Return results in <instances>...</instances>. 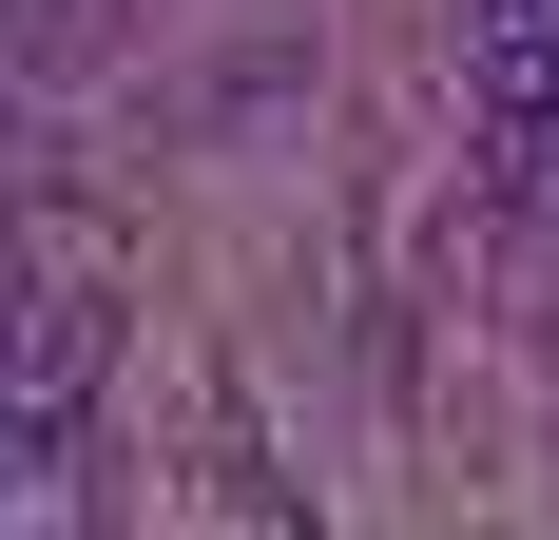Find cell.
<instances>
[{"label": "cell", "mask_w": 559, "mask_h": 540, "mask_svg": "<svg viewBox=\"0 0 559 540\" xmlns=\"http://www.w3.org/2000/svg\"><path fill=\"white\" fill-rule=\"evenodd\" d=\"M483 136L559 174V0H483Z\"/></svg>", "instance_id": "obj_1"}, {"label": "cell", "mask_w": 559, "mask_h": 540, "mask_svg": "<svg viewBox=\"0 0 559 540\" xmlns=\"http://www.w3.org/2000/svg\"><path fill=\"white\" fill-rule=\"evenodd\" d=\"M20 540H58V521H20Z\"/></svg>", "instance_id": "obj_2"}]
</instances>
